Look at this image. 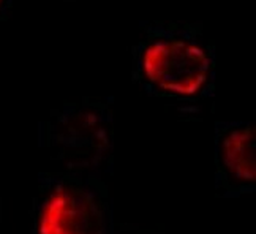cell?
Segmentation results:
<instances>
[{"mask_svg":"<svg viewBox=\"0 0 256 234\" xmlns=\"http://www.w3.org/2000/svg\"><path fill=\"white\" fill-rule=\"evenodd\" d=\"M108 185L100 174L40 172L32 201V234H112Z\"/></svg>","mask_w":256,"mask_h":234,"instance_id":"6da1fadb","label":"cell"},{"mask_svg":"<svg viewBox=\"0 0 256 234\" xmlns=\"http://www.w3.org/2000/svg\"><path fill=\"white\" fill-rule=\"evenodd\" d=\"M138 68L146 86L172 98H194L209 86L214 60L200 43L186 38H160L146 44Z\"/></svg>","mask_w":256,"mask_h":234,"instance_id":"7a4b0ae2","label":"cell"},{"mask_svg":"<svg viewBox=\"0 0 256 234\" xmlns=\"http://www.w3.org/2000/svg\"><path fill=\"white\" fill-rule=\"evenodd\" d=\"M42 144L65 164L64 170L98 174L112 154L111 116L104 110L74 106L48 126Z\"/></svg>","mask_w":256,"mask_h":234,"instance_id":"3957f363","label":"cell"},{"mask_svg":"<svg viewBox=\"0 0 256 234\" xmlns=\"http://www.w3.org/2000/svg\"><path fill=\"white\" fill-rule=\"evenodd\" d=\"M254 126L248 122L218 124L215 132V188L226 198L256 188Z\"/></svg>","mask_w":256,"mask_h":234,"instance_id":"277c9868","label":"cell"},{"mask_svg":"<svg viewBox=\"0 0 256 234\" xmlns=\"http://www.w3.org/2000/svg\"><path fill=\"white\" fill-rule=\"evenodd\" d=\"M112 234H117V232H116V230H114V226H112Z\"/></svg>","mask_w":256,"mask_h":234,"instance_id":"5b68a950","label":"cell"},{"mask_svg":"<svg viewBox=\"0 0 256 234\" xmlns=\"http://www.w3.org/2000/svg\"><path fill=\"white\" fill-rule=\"evenodd\" d=\"M0 4H2V0H0Z\"/></svg>","mask_w":256,"mask_h":234,"instance_id":"8992f818","label":"cell"}]
</instances>
